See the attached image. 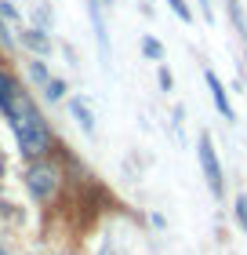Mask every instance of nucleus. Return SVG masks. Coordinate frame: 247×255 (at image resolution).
<instances>
[{
	"mask_svg": "<svg viewBox=\"0 0 247 255\" xmlns=\"http://www.w3.org/2000/svg\"><path fill=\"white\" fill-rule=\"evenodd\" d=\"M142 51L149 55V59H160V55H164V48H160V44H157V40H149V37L142 40Z\"/></svg>",
	"mask_w": 247,
	"mask_h": 255,
	"instance_id": "obj_9",
	"label": "nucleus"
},
{
	"mask_svg": "<svg viewBox=\"0 0 247 255\" xmlns=\"http://www.w3.org/2000/svg\"><path fill=\"white\" fill-rule=\"evenodd\" d=\"M207 88H211V99H215V106H218V113L226 121H233V106H229V99H226V88H222V80L207 69Z\"/></svg>",
	"mask_w": 247,
	"mask_h": 255,
	"instance_id": "obj_4",
	"label": "nucleus"
},
{
	"mask_svg": "<svg viewBox=\"0 0 247 255\" xmlns=\"http://www.w3.org/2000/svg\"><path fill=\"white\" fill-rule=\"evenodd\" d=\"M91 7H98V0H91Z\"/></svg>",
	"mask_w": 247,
	"mask_h": 255,
	"instance_id": "obj_14",
	"label": "nucleus"
},
{
	"mask_svg": "<svg viewBox=\"0 0 247 255\" xmlns=\"http://www.w3.org/2000/svg\"><path fill=\"white\" fill-rule=\"evenodd\" d=\"M200 168H204V175H207V186L215 197H222V164H218V157H215V146H211V135L204 131L200 135Z\"/></svg>",
	"mask_w": 247,
	"mask_h": 255,
	"instance_id": "obj_3",
	"label": "nucleus"
},
{
	"mask_svg": "<svg viewBox=\"0 0 247 255\" xmlns=\"http://www.w3.org/2000/svg\"><path fill=\"white\" fill-rule=\"evenodd\" d=\"M237 223L244 226V234H247V197H237Z\"/></svg>",
	"mask_w": 247,
	"mask_h": 255,
	"instance_id": "obj_8",
	"label": "nucleus"
},
{
	"mask_svg": "<svg viewBox=\"0 0 247 255\" xmlns=\"http://www.w3.org/2000/svg\"><path fill=\"white\" fill-rule=\"evenodd\" d=\"M0 255H4V252H0Z\"/></svg>",
	"mask_w": 247,
	"mask_h": 255,
	"instance_id": "obj_16",
	"label": "nucleus"
},
{
	"mask_svg": "<svg viewBox=\"0 0 247 255\" xmlns=\"http://www.w3.org/2000/svg\"><path fill=\"white\" fill-rule=\"evenodd\" d=\"M26 186H29V193L37 197V201H51L55 190H58V171L51 164H29Z\"/></svg>",
	"mask_w": 247,
	"mask_h": 255,
	"instance_id": "obj_2",
	"label": "nucleus"
},
{
	"mask_svg": "<svg viewBox=\"0 0 247 255\" xmlns=\"http://www.w3.org/2000/svg\"><path fill=\"white\" fill-rule=\"evenodd\" d=\"M73 117L80 121V128H84L87 135H95V121H91V110H87V106H84V102H80V99L73 102Z\"/></svg>",
	"mask_w": 247,
	"mask_h": 255,
	"instance_id": "obj_5",
	"label": "nucleus"
},
{
	"mask_svg": "<svg viewBox=\"0 0 247 255\" xmlns=\"http://www.w3.org/2000/svg\"><path fill=\"white\" fill-rule=\"evenodd\" d=\"M26 40L33 44V48H48V40H44V37H37V33H26Z\"/></svg>",
	"mask_w": 247,
	"mask_h": 255,
	"instance_id": "obj_11",
	"label": "nucleus"
},
{
	"mask_svg": "<svg viewBox=\"0 0 247 255\" xmlns=\"http://www.w3.org/2000/svg\"><path fill=\"white\" fill-rule=\"evenodd\" d=\"M204 15H207V18H211V4H207V0H204Z\"/></svg>",
	"mask_w": 247,
	"mask_h": 255,
	"instance_id": "obj_13",
	"label": "nucleus"
},
{
	"mask_svg": "<svg viewBox=\"0 0 247 255\" xmlns=\"http://www.w3.org/2000/svg\"><path fill=\"white\" fill-rule=\"evenodd\" d=\"M62 91H66L62 80H48V99H62Z\"/></svg>",
	"mask_w": 247,
	"mask_h": 255,
	"instance_id": "obj_10",
	"label": "nucleus"
},
{
	"mask_svg": "<svg viewBox=\"0 0 247 255\" xmlns=\"http://www.w3.org/2000/svg\"><path fill=\"white\" fill-rule=\"evenodd\" d=\"M11 102H15V84H11V77L0 69V110H7Z\"/></svg>",
	"mask_w": 247,
	"mask_h": 255,
	"instance_id": "obj_6",
	"label": "nucleus"
},
{
	"mask_svg": "<svg viewBox=\"0 0 247 255\" xmlns=\"http://www.w3.org/2000/svg\"><path fill=\"white\" fill-rule=\"evenodd\" d=\"M167 4H171V11H174V15H178L182 22H193V11L185 7V0H167Z\"/></svg>",
	"mask_w": 247,
	"mask_h": 255,
	"instance_id": "obj_7",
	"label": "nucleus"
},
{
	"mask_svg": "<svg viewBox=\"0 0 247 255\" xmlns=\"http://www.w3.org/2000/svg\"><path fill=\"white\" fill-rule=\"evenodd\" d=\"M105 4H109V0H105Z\"/></svg>",
	"mask_w": 247,
	"mask_h": 255,
	"instance_id": "obj_15",
	"label": "nucleus"
},
{
	"mask_svg": "<svg viewBox=\"0 0 247 255\" xmlns=\"http://www.w3.org/2000/svg\"><path fill=\"white\" fill-rule=\"evenodd\" d=\"M160 84H164V91H171V73L167 69H160Z\"/></svg>",
	"mask_w": 247,
	"mask_h": 255,
	"instance_id": "obj_12",
	"label": "nucleus"
},
{
	"mask_svg": "<svg viewBox=\"0 0 247 255\" xmlns=\"http://www.w3.org/2000/svg\"><path fill=\"white\" fill-rule=\"evenodd\" d=\"M4 113L11 117V124H15L18 149H22L26 157H44V153L51 149V131H48V124H44V117L37 113V106H33L26 95L15 99Z\"/></svg>",
	"mask_w": 247,
	"mask_h": 255,
	"instance_id": "obj_1",
	"label": "nucleus"
}]
</instances>
